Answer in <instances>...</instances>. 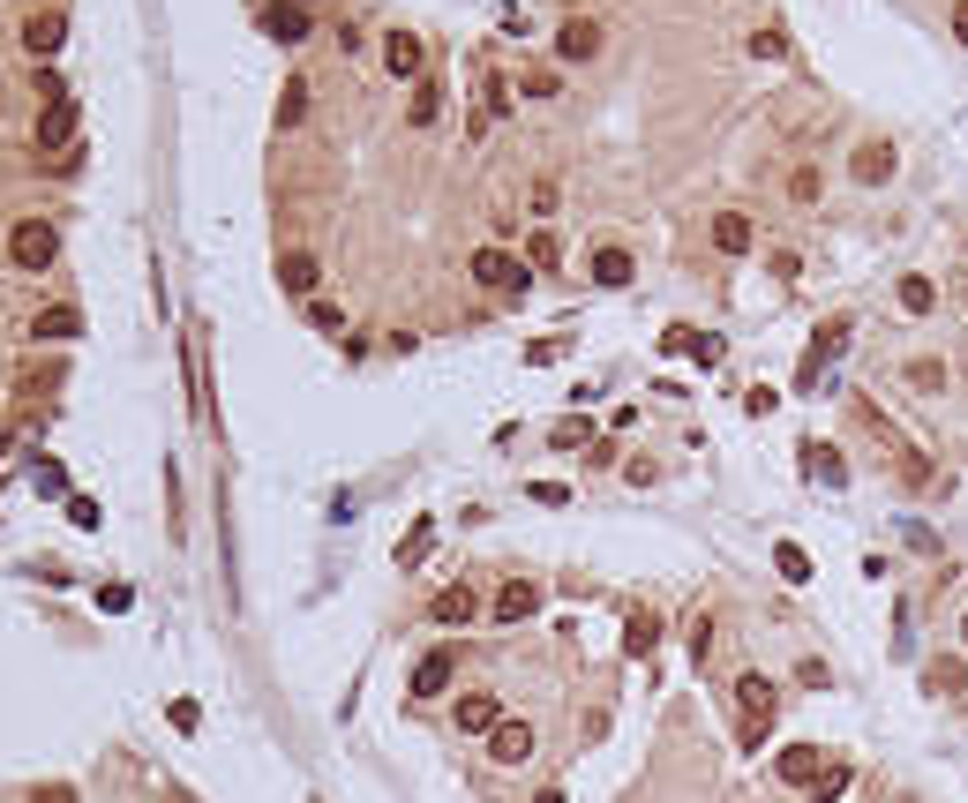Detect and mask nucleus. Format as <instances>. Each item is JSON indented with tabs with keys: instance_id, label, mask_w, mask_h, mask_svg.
I'll use <instances>...</instances> for the list:
<instances>
[{
	"instance_id": "obj_16",
	"label": "nucleus",
	"mask_w": 968,
	"mask_h": 803,
	"mask_svg": "<svg viewBox=\"0 0 968 803\" xmlns=\"http://www.w3.org/2000/svg\"><path fill=\"white\" fill-rule=\"evenodd\" d=\"M593 53H601V23H563V31H556V61L579 68V61H593Z\"/></svg>"
},
{
	"instance_id": "obj_17",
	"label": "nucleus",
	"mask_w": 968,
	"mask_h": 803,
	"mask_svg": "<svg viewBox=\"0 0 968 803\" xmlns=\"http://www.w3.org/2000/svg\"><path fill=\"white\" fill-rule=\"evenodd\" d=\"M848 173H856L864 188H879V180H893V143H856V158H848Z\"/></svg>"
},
{
	"instance_id": "obj_30",
	"label": "nucleus",
	"mask_w": 968,
	"mask_h": 803,
	"mask_svg": "<svg viewBox=\"0 0 968 803\" xmlns=\"http://www.w3.org/2000/svg\"><path fill=\"white\" fill-rule=\"evenodd\" d=\"M526 263H534V271H556V263H563L556 233H534V241H526Z\"/></svg>"
},
{
	"instance_id": "obj_39",
	"label": "nucleus",
	"mask_w": 968,
	"mask_h": 803,
	"mask_svg": "<svg viewBox=\"0 0 968 803\" xmlns=\"http://www.w3.org/2000/svg\"><path fill=\"white\" fill-rule=\"evenodd\" d=\"M31 803H76V789H68V781H53V789H38Z\"/></svg>"
},
{
	"instance_id": "obj_21",
	"label": "nucleus",
	"mask_w": 968,
	"mask_h": 803,
	"mask_svg": "<svg viewBox=\"0 0 968 803\" xmlns=\"http://www.w3.org/2000/svg\"><path fill=\"white\" fill-rule=\"evenodd\" d=\"M781 781H818V744H789V751H781Z\"/></svg>"
},
{
	"instance_id": "obj_32",
	"label": "nucleus",
	"mask_w": 968,
	"mask_h": 803,
	"mask_svg": "<svg viewBox=\"0 0 968 803\" xmlns=\"http://www.w3.org/2000/svg\"><path fill=\"white\" fill-rule=\"evenodd\" d=\"M510 106V84L504 76H488V84H481V113H488V121H496V113H504Z\"/></svg>"
},
{
	"instance_id": "obj_12",
	"label": "nucleus",
	"mask_w": 968,
	"mask_h": 803,
	"mask_svg": "<svg viewBox=\"0 0 968 803\" xmlns=\"http://www.w3.org/2000/svg\"><path fill=\"white\" fill-rule=\"evenodd\" d=\"M473 616H481L473 586H443L436 601H428V624H451V631H459V624H473Z\"/></svg>"
},
{
	"instance_id": "obj_27",
	"label": "nucleus",
	"mask_w": 968,
	"mask_h": 803,
	"mask_svg": "<svg viewBox=\"0 0 968 803\" xmlns=\"http://www.w3.org/2000/svg\"><path fill=\"white\" fill-rule=\"evenodd\" d=\"M848 796V766H818V781H811V803H834Z\"/></svg>"
},
{
	"instance_id": "obj_29",
	"label": "nucleus",
	"mask_w": 968,
	"mask_h": 803,
	"mask_svg": "<svg viewBox=\"0 0 968 803\" xmlns=\"http://www.w3.org/2000/svg\"><path fill=\"white\" fill-rule=\"evenodd\" d=\"M308 323H316L323 339H338V331H345V308H338V300H308Z\"/></svg>"
},
{
	"instance_id": "obj_26",
	"label": "nucleus",
	"mask_w": 968,
	"mask_h": 803,
	"mask_svg": "<svg viewBox=\"0 0 968 803\" xmlns=\"http://www.w3.org/2000/svg\"><path fill=\"white\" fill-rule=\"evenodd\" d=\"M924 683L938 691V698H954V691H961V661H954V653H946V661H931V669H924Z\"/></svg>"
},
{
	"instance_id": "obj_1",
	"label": "nucleus",
	"mask_w": 968,
	"mask_h": 803,
	"mask_svg": "<svg viewBox=\"0 0 968 803\" xmlns=\"http://www.w3.org/2000/svg\"><path fill=\"white\" fill-rule=\"evenodd\" d=\"M8 263H15V271H53V263H61V226L15 218V226H8Z\"/></svg>"
},
{
	"instance_id": "obj_38",
	"label": "nucleus",
	"mask_w": 968,
	"mask_h": 803,
	"mask_svg": "<svg viewBox=\"0 0 968 803\" xmlns=\"http://www.w3.org/2000/svg\"><path fill=\"white\" fill-rule=\"evenodd\" d=\"M751 53H758V61H781V53H789V38H781V31H758Z\"/></svg>"
},
{
	"instance_id": "obj_36",
	"label": "nucleus",
	"mask_w": 968,
	"mask_h": 803,
	"mask_svg": "<svg viewBox=\"0 0 968 803\" xmlns=\"http://www.w3.org/2000/svg\"><path fill=\"white\" fill-rule=\"evenodd\" d=\"M556 204H563V196H556V180H534V196H526V211H534V218H556Z\"/></svg>"
},
{
	"instance_id": "obj_34",
	"label": "nucleus",
	"mask_w": 968,
	"mask_h": 803,
	"mask_svg": "<svg viewBox=\"0 0 968 803\" xmlns=\"http://www.w3.org/2000/svg\"><path fill=\"white\" fill-rule=\"evenodd\" d=\"M428 534H436V518H421L406 541H398V563H421V549H428Z\"/></svg>"
},
{
	"instance_id": "obj_25",
	"label": "nucleus",
	"mask_w": 968,
	"mask_h": 803,
	"mask_svg": "<svg viewBox=\"0 0 968 803\" xmlns=\"http://www.w3.org/2000/svg\"><path fill=\"white\" fill-rule=\"evenodd\" d=\"M773 571H781L789 586H803V579H811V556H803L796 541H781V549H773Z\"/></svg>"
},
{
	"instance_id": "obj_28",
	"label": "nucleus",
	"mask_w": 968,
	"mask_h": 803,
	"mask_svg": "<svg viewBox=\"0 0 968 803\" xmlns=\"http://www.w3.org/2000/svg\"><path fill=\"white\" fill-rule=\"evenodd\" d=\"M308 121V84H286V98H278V128H300Z\"/></svg>"
},
{
	"instance_id": "obj_13",
	"label": "nucleus",
	"mask_w": 968,
	"mask_h": 803,
	"mask_svg": "<svg viewBox=\"0 0 968 803\" xmlns=\"http://www.w3.org/2000/svg\"><path fill=\"white\" fill-rule=\"evenodd\" d=\"M451 676H459V653H451V646H436L421 669H414V698H436V691H451Z\"/></svg>"
},
{
	"instance_id": "obj_33",
	"label": "nucleus",
	"mask_w": 968,
	"mask_h": 803,
	"mask_svg": "<svg viewBox=\"0 0 968 803\" xmlns=\"http://www.w3.org/2000/svg\"><path fill=\"white\" fill-rule=\"evenodd\" d=\"M166 721L180 728V736H196V728H204V714H196V698H173V706H166Z\"/></svg>"
},
{
	"instance_id": "obj_15",
	"label": "nucleus",
	"mask_w": 968,
	"mask_h": 803,
	"mask_svg": "<svg viewBox=\"0 0 968 803\" xmlns=\"http://www.w3.org/2000/svg\"><path fill=\"white\" fill-rule=\"evenodd\" d=\"M803 473H811L818 488H842V481H848V459L834 451V443H803Z\"/></svg>"
},
{
	"instance_id": "obj_43",
	"label": "nucleus",
	"mask_w": 968,
	"mask_h": 803,
	"mask_svg": "<svg viewBox=\"0 0 968 803\" xmlns=\"http://www.w3.org/2000/svg\"><path fill=\"white\" fill-rule=\"evenodd\" d=\"M300 8H323V0H300Z\"/></svg>"
},
{
	"instance_id": "obj_3",
	"label": "nucleus",
	"mask_w": 968,
	"mask_h": 803,
	"mask_svg": "<svg viewBox=\"0 0 968 803\" xmlns=\"http://www.w3.org/2000/svg\"><path fill=\"white\" fill-rule=\"evenodd\" d=\"M736 706H744V751H758L766 728H773V683L744 669V676H736Z\"/></svg>"
},
{
	"instance_id": "obj_24",
	"label": "nucleus",
	"mask_w": 968,
	"mask_h": 803,
	"mask_svg": "<svg viewBox=\"0 0 968 803\" xmlns=\"http://www.w3.org/2000/svg\"><path fill=\"white\" fill-rule=\"evenodd\" d=\"M436 113H443V90H436V84H414V106H406V121H414V128H436Z\"/></svg>"
},
{
	"instance_id": "obj_9",
	"label": "nucleus",
	"mask_w": 968,
	"mask_h": 803,
	"mask_svg": "<svg viewBox=\"0 0 968 803\" xmlns=\"http://www.w3.org/2000/svg\"><path fill=\"white\" fill-rule=\"evenodd\" d=\"M23 45H31L38 61H53V53L68 45V15H61V8H45V15H31V23H23Z\"/></svg>"
},
{
	"instance_id": "obj_2",
	"label": "nucleus",
	"mask_w": 968,
	"mask_h": 803,
	"mask_svg": "<svg viewBox=\"0 0 968 803\" xmlns=\"http://www.w3.org/2000/svg\"><path fill=\"white\" fill-rule=\"evenodd\" d=\"M473 278H481L488 294H526L534 263H526V255H510L504 241H488V249H473Z\"/></svg>"
},
{
	"instance_id": "obj_11",
	"label": "nucleus",
	"mask_w": 968,
	"mask_h": 803,
	"mask_svg": "<svg viewBox=\"0 0 968 803\" xmlns=\"http://www.w3.org/2000/svg\"><path fill=\"white\" fill-rule=\"evenodd\" d=\"M38 143L53 151V158H68V143H76V98H68V106H45V113H38Z\"/></svg>"
},
{
	"instance_id": "obj_6",
	"label": "nucleus",
	"mask_w": 968,
	"mask_h": 803,
	"mask_svg": "<svg viewBox=\"0 0 968 803\" xmlns=\"http://www.w3.org/2000/svg\"><path fill=\"white\" fill-rule=\"evenodd\" d=\"M842 345H848V323H826V331H818V345L803 353V369H796V391H818V376H826V361H834Z\"/></svg>"
},
{
	"instance_id": "obj_35",
	"label": "nucleus",
	"mask_w": 968,
	"mask_h": 803,
	"mask_svg": "<svg viewBox=\"0 0 968 803\" xmlns=\"http://www.w3.org/2000/svg\"><path fill=\"white\" fill-rule=\"evenodd\" d=\"M789 196H796V204H818V166H796V173H789Z\"/></svg>"
},
{
	"instance_id": "obj_5",
	"label": "nucleus",
	"mask_w": 968,
	"mask_h": 803,
	"mask_svg": "<svg viewBox=\"0 0 968 803\" xmlns=\"http://www.w3.org/2000/svg\"><path fill=\"white\" fill-rule=\"evenodd\" d=\"M488 759H496V766H526V759H534V728H526V721H496V728H488Z\"/></svg>"
},
{
	"instance_id": "obj_10",
	"label": "nucleus",
	"mask_w": 968,
	"mask_h": 803,
	"mask_svg": "<svg viewBox=\"0 0 968 803\" xmlns=\"http://www.w3.org/2000/svg\"><path fill=\"white\" fill-rule=\"evenodd\" d=\"M534 608H541V586H534V579H504V586H496V624H526Z\"/></svg>"
},
{
	"instance_id": "obj_14",
	"label": "nucleus",
	"mask_w": 968,
	"mask_h": 803,
	"mask_svg": "<svg viewBox=\"0 0 968 803\" xmlns=\"http://www.w3.org/2000/svg\"><path fill=\"white\" fill-rule=\"evenodd\" d=\"M451 721H459L465 736H488V728H496V721H504V706H496V698H488V691H465L459 706H451Z\"/></svg>"
},
{
	"instance_id": "obj_40",
	"label": "nucleus",
	"mask_w": 968,
	"mask_h": 803,
	"mask_svg": "<svg viewBox=\"0 0 968 803\" xmlns=\"http://www.w3.org/2000/svg\"><path fill=\"white\" fill-rule=\"evenodd\" d=\"M954 38L968 45V0H961V8H954Z\"/></svg>"
},
{
	"instance_id": "obj_37",
	"label": "nucleus",
	"mask_w": 968,
	"mask_h": 803,
	"mask_svg": "<svg viewBox=\"0 0 968 803\" xmlns=\"http://www.w3.org/2000/svg\"><path fill=\"white\" fill-rule=\"evenodd\" d=\"M518 84H526V98H556V90H563V84H556V68H534V76H518Z\"/></svg>"
},
{
	"instance_id": "obj_19",
	"label": "nucleus",
	"mask_w": 968,
	"mask_h": 803,
	"mask_svg": "<svg viewBox=\"0 0 968 803\" xmlns=\"http://www.w3.org/2000/svg\"><path fill=\"white\" fill-rule=\"evenodd\" d=\"M31 331H38V339H76V331H84V316H76V308H68V300H53V308H38V323H31Z\"/></svg>"
},
{
	"instance_id": "obj_18",
	"label": "nucleus",
	"mask_w": 968,
	"mask_h": 803,
	"mask_svg": "<svg viewBox=\"0 0 968 803\" xmlns=\"http://www.w3.org/2000/svg\"><path fill=\"white\" fill-rule=\"evenodd\" d=\"M593 286H631V249H593Z\"/></svg>"
},
{
	"instance_id": "obj_4",
	"label": "nucleus",
	"mask_w": 968,
	"mask_h": 803,
	"mask_svg": "<svg viewBox=\"0 0 968 803\" xmlns=\"http://www.w3.org/2000/svg\"><path fill=\"white\" fill-rule=\"evenodd\" d=\"M308 31H316V15H308L300 0H271V8H263V38H278V45H300Z\"/></svg>"
},
{
	"instance_id": "obj_41",
	"label": "nucleus",
	"mask_w": 968,
	"mask_h": 803,
	"mask_svg": "<svg viewBox=\"0 0 968 803\" xmlns=\"http://www.w3.org/2000/svg\"><path fill=\"white\" fill-rule=\"evenodd\" d=\"M534 803H563V789H541V796H534Z\"/></svg>"
},
{
	"instance_id": "obj_20",
	"label": "nucleus",
	"mask_w": 968,
	"mask_h": 803,
	"mask_svg": "<svg viewBox=\"0 0 968 803\" xmlns=\"http://www.w3.org/2000/svg\"><path fill=\"white\" fill-rule=\"evenodd\" d=\"M714 249L721 255H744V249H751V218H744V211H721L714 218Z\"/></svg>"
},
{
	"instance_id": "obj_8",
	"label": "nucleus",
	"mask_w": 968,
	"mask_h": 803,
	"mask_svg": "<svg viewBox=\"0 0 968 803\" xmlns=\"http://www.w3.org/2000/svg\"><path fill=\"white\" fill-rule=\"evenodd\" d=\"M278 286H286V294H300V300H308V294H316V286H323V263H316V255H308V249H286V255H278Z\"/></svg>"
},
{
	"instance_id": "obj_23",
	"label": "nucleus",
	"mask_w": 968,
	"mask_h": 803,
	"mask_svg": "<svg viewBox=\"0 0 968 803\" xmlns=\"http://www.w3.org/2000/svg\"><path fill=\"white\" fill-rule=\"evenodd\" d=\"M653 646H661V624H653V616H631V624H624V653H638V661H646Z\"/></svg>"
},
{
	"instance_id": "obj_42",
	"label": "nucleus",
	"mask_w": 968,
	"mask_h": 803,
	"mask_svg": "<svg viewBox=\"0 0 968 803\" xmlns=\"http://www.w3.org/2000/svg\"><path fill=\"white\" fill-rule=\"evenodd\" d=\"M961 646H968V616H961Z\"/></svg>"
},
{
	"instance_id": "obj_31",
	"label": "nucleus",
	"mask_w": 968,
	"mask_h": 803,
	"mask_svg": "<svg viewBox=\"0 0 968 803\" xmlns=\"http://www.w3.org/2000/svg\"><path fill=\"white\" fill-rule=\"evenodd\" d=\"M31 84H38V98H45V106H68V76H61V68H38Z\"/></svg>"
},
{
	"instance_id": "obj_7",
	"label": "nucleus",
	"mask_w": 968,
	"mask_h": 803,
	"mask_svg": "<svg viewBox=\"0 0 968 803\" xmlns=\"http://www.w3.org/2000/svg\"><path fill=\"white\" fill-rule=\"evenodd\" d=\"M421 38H414V31H391V38H383V68H391V76H398V84H421Z\"/></svg>"
},
{
	"instance_id": "obj_22",
	"label": "nucleus",
	"mask_w": 968,
	"mask_h": 803,
	"mask_svg": "<svg viewBox=\"0 0 968 803\" xmlns=\"http://www.w3.org/2000/svg\"><path fill=\"white\" fill-rule=\"evenodd\" d=\"M901 308H909V316H931V308H938V286H931L924 271H909V278H901Z\"/></svg>"
}]
</instances>
